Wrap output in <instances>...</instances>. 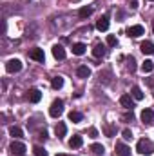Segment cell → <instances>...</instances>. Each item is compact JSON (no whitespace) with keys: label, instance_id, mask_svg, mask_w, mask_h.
<instances>
[{"label":"cell","instance_id":"83f0119b","mask_svg":"<svg viewBox=\"0 0 154 156\" xmlns=\"http://www.w3.org/2000/svg\"><path fill=\"white\" fill-rule=\"evenodd\" d=\"M116 44H118V40H116L114 35H107V45L113 47V45H116Z\"/></svg>","mask_w":154,"mask_h":156},{"label":"cell","instance_id":"8992f818","mask_svg":"<svg viewBox=\"0 0 154 156\" xmlns=\"http://www.w3.org/2000/svg\"><path fill=\"white\" fill-rule=\"evenodd\" d=\"M120 104H121L125 109H131V111H132V107H134V100H132L131 94H121V96H120Z\"/></svg>","mask_w":154,"mask_h":156},{"label":"cell","instance_id":"d6a6232c","mask_svg":"<svg viewBox=\"0 0 154 156\" xmlns=\"http://www.w3.org/2000/svg\"><path fill=\"white\" fill-rule=\"evenodd\" d=\"M129 4H131V7H132V9H136V7H138V0H129Z\"/></svg>","mask_w":154,"mask_h":156},{"label":"cell","instance_id":"ffe728a7","mask_svg":"<svg viewBox=\"0 0 154 156\" xmlns=\"http://www.w3.org/2000/svg\"><path fill=\"white\" fill-rule=\"evenodd\" d=\"M78 15H80V18H89V16L93 15V7H91V5H85V7H82V9L78 11Z\"/></svg>","mask_w":154,"mask_h":156},{"label":"cell","instance_id":"7402d4cb","mask_svg":"<svg viewBox=\"0 0 154 156\" xmlns=\"http://www.w3.org/2000/svg\"><path fill=\"white\" fill-rule=\"evenodd\" d=\"M69 120H71L73 123H80V122L83 120V115L78 113V111H71V113H69Z\"/></svg>","mask_w":154,"mask_h":156},{"label":"cell","instance_id":"5b68a950","mask_svg":"<svg viewBox=\"0 0 154 156\" xmlns=\"http://www.w3.org/2000/svg\"><path fill=\"white\" fill-rule=\"evenodd\" d=\"M143 33H145L143 26H131V27L127 29V37H131V38H138V37H142Z\"/></svg>","mask_w":154,"mask_h":156},{"label":"cell","instance_id":"3957f363","mask_svg":"<svg viewBox=\"0 0 154 156\" xmlns=\"http://www.w3.org/2000/svg\"><path fill=\"white\" fill-rule=\"evenodd\" d=\"M9 151H11L13 154H16V156H24L27 149H26V145H24L22 142H16V140H15V142L9 145Z\"/></svg>","mask_w":154,"mask_h":156},{"label":"cell","instance_id":"f546056e","mask_svg":"<svg viewBox=\"0 0 154 156\" xmlns=\"http://www.w3.org/2000/svg\"><path fill=\"white\" fill-rule=\"evenodd\" d=\"M121 134H123V138H125V140H131V138H132L131 129H123V131H121Z\"/></svg>","mask_w":154,"mask_h":156},{"label":"cell","instance_id":"7a4b0ae2","mask_svg":"<svg viewBox=\"0 0 154 156\" xmlns=\"http://www.w3.org/2000/svg\"><path fill=\"white\" fill-rule=\"evenodd\" d=\"M62 113H64V102L62 100H54L51 104V107H49V115L53 118H58L62 116Z\"/></svg>","mask_w":154,"mask_h":156},{"label":"cell","instance_id":"277c9868","mask_svg":"<svg viewBox=\"0 0 154 156\" xmlns=\"http://www.w3.org/2000/svg\"><path fill=\"white\" fill-rule=\"evenodd\" d=\"M5 71H7V73H18V71H22V62L16 60V58L9 60V62L5 64Z\"/></svg>","mask_w":154,"mask_h":156},{"label":"cell","instance_id":"2e32d148","mask_svg":"<svg viewBox=\"0 0 154 156\" xmlns=\"http://www.w3.org/2000/svg\"><path fill=\"white\" fill-rule=\"evenodd\" d=\"M85 44H82V42H78V44H73V55H76V56H82L83 53H85Z\"/></svg>","mask_w":154,"mask_h":156},{"label":"cell","instance_id":"30bf717a","mask_svg":"<svg viewBox=\"0 0 154 156\" xmlns=\"http://www.w3.org/2000/svg\"><path fill=\"white\" fill-rule=\"evenodd\" d=\"M140 49H142L143 55H154V44L151 40H145V42L140 45Z\"/></svg>","mask_w":154,"mask_h":156},{"label":"cell","instance_id":"6da1fadb","mask_svg":"<svg viewBox=\"0 0 154 156\" xmlns=\"http://www.w3.org/2000/svg\"><path fill=\"white\" fill-rule=\"evenodd\" d=\"M136 151L140 153V154H151L154 151V147H152V144H151V140H140L138 142V145H136Z\"/></svg>","mask_w":154,"mask_h":156},{"label":"cell","instance_id":"4316f807","mask_svg":"<svg viewBox=\"0 0 154 156\" xmlns=\"http://www.w3.org/2000/svg\"><path fill=\"white\" fill-rule=\"evenodd\" d=\"M127 69H129L131 73H132V71H136V60H134L132 56H129V58H127Z\"/></svg>","mask_w":154,"mask_h":156},{"label":"cell","instance_id":"52a82bcc","mask_svg":"<svg viewBox=\"0 0 154 156\" xmlns=\"http://www.w3.org/2000/svg\"><path fill=\"white\" fill-rule=\"evenodd\" d=\"M29 58H33V60H37V62H44V60H45L44 49H38V47L31 49V51H29Z\"/></svg>","mask_w":154,"mask_h":156},{"label":"cell","instance_id":"836d02e7","mask_svg":"<svg viewBox=\"0 0 154 156\" xmlns=\"http://www.w3.org/2000/svg\"><path fill=\"white\" fill-rule=\"evenodd\" d=\"M40 138H42V140H45V138H47V133H45V131H44V133H40Z\"/></svg>","mask_w":154,"mask_h":156},{"label":"cell","instance_id":"4dcf8cb0","mask_svg":"<svg viewBox=\"0 0 154 156\" xmlns=\"http://www.w3.org/2000/svg\"><path fill=\"white\" fill-rule=\"evenodd\" d=\"M89 134H91V138H96V136H98V131H96L94 127H91V129H89Z\"/></svg>","mask_w":154,"mask_h":156},{"label":"cell","instance_id":"d590c367","mask_svg":"<svg viewBox=\"0 0 154 156\" xmlns=\"http://www.w3.org/2000/svg\"><path fill=\"white\" fill-rule=\"evenodd\" d=\"M151 2H154V0H151Z\"/></svg>","mask_w":154,"mask_h":156},{"label":"cell","instance_id":"1f68e13d","mask_svg":"<svg viewBox=\"0 0 154 156\" xmlns=\"http://www.w3.org/2000/svg\"><path fill=\"white\" fill-rule=\"evenodd\" d=\"M123 120H125V122H129V120L132 122V120H134V115H132V111H131V113H127V115L123 116Z\"/></svg>","mask_w":154,"mask_h":156},{"label":"cell","instance_id":"d4e9b609","mask_svg":"<svg viewBox=\"0 0 154 156\" xmlns=\"http://www.w3.org/2000/svg\"><path fill=\"white\" fill-rule=\"evenodd\" d=\"M9 134H11L13 138H22V134H24V133H22V129H20V127H15V125H13V127H9Z\"/></svg>","mask_w":154,"mask_h":156},{"label":"cell","instance_id":"9a60e30c","mask_svg":"<svg viewBox=\"0 0 154 156\" xmlns=\"http://www.w3.org/2000/svg\"><path fill=\"white\" fill-rule=\"evenodd\" d=\"M40 100H42V93H40L38 89H31V91H29V102L38 104Z\"/></svg>","mask_w":154,"mask_h":156},{"label":"cell","instance_id":"d6986e66","mask_svg":"<svg viewBox=\"0 0 154 156\" xmlns=\"http://www.w3.org/2000/svg\"><path fill=\"white\" fill-rule=\"evenodd\" d=\"M91 153L96 154V156H102L105 153V147H103L102 144H93V145H91Z\"/></svg>","mask_w":154,"mask_h":156},{"label":"cell","instance_id":"7c38bea8","mask_svg":"<svg viewBox=\"0 0 154 156\" xmlns=\"http://www.w3.org/2000/svg\"><path fill=\"white\" fill-rule=\"evenodd\" d=\"M96 29L98 31H107L109 29V18L107 16H100V20L96 22Z\"/></svg>","mask_w":154,"mask_h":156},{"label":"cell","instance_id":"9c48e42d","mask_svg":"<svg viewBox=\"0 0 154 156\" xmlns=\"http://www.w3.org/2000/svg\"><path fill=\"white\" fill-rule=\"evenodd\" d=\"M105 53H107V47L103 44H96L94 49H93V56L94 58H102V56H105Z\"/></svg>","mask_w":154,"mask_h":156},{"label":"cell","instance_id":"e575fe53","mask_svg":"<svg viewBox=\"0 0 154 156\" xmlns=\"http://www.w3.org/2000/svg\"><path fill=\"white\" fill-rule=\"evenodd\" d=\"M56 156H65V154H56Z\"/></svg>","mask_w":154,"mask_h":156},{"label":"cell","instance_id":"484cf974","mask_svg":"<svg viewBox=\"0 0 154 156\" xmlns=\"http://www.w3.org/2000/svg\"><path fill=\"white\" fill-rule=\"evenodd\" d=\"M103 133H105V136H109V138H111V136H114L116 129L111 125V123H105V125H103Z\"/></svg>","mask_w":154,"mask_h":156},{"label":"cell","instance_id":"4fadbf2b","mask_svg":"<svg viewBox=\"0 0 154 156\" xmlns=\"http://www.w3.org/2000/svg\"><path fill=\"white\" fill-rule=\"evenodd\" d=\"M53 56H54L56 60H64V58H65V49H64L62 45H54V47H53Z\"/></svg>","mask_w":154,"mask_h":156},{"label":"cell","instance_id":"44dd1931","mask_svg":"<svg viewBox=\"0 0 154 156\" xmlns=\"http://www.w3.org/2000/svg\"><path fill=\"white\" fill-rule=\"evenodd\" d=\"M131 94H132L134 100H143V91H142L138 85H134V87L131 89Z\"/></svg>","mask_w":154,"mask_h":156},{"label":"cell","instance_id":"ba28073f","mask_svg":"<svg viewBox=\"0 0 154 156\" xmlns=\"http://www.w3.org/2000/svg\"><path fill=\"white\" fill-rule=\"evenodd\" d=\"M116 154L118 156H131V147L125 145V144H121V142H118L116 144Z\"/></svg>","mask_w":154,"mask_h":156},{"label":"cell","instance_id":"603a6c76","mask_svg":"<svg viewBox=\"0 0 154 156\" xmlns=\"http://www.w3.org/2000/svg\"><path fill=\"white\" fill-rule=\"evenodd\" d=\"M51 87H53V89H62V87H64V78L54 76L53 80H51Z\"/></svg>","mask_w":154,"mask_h":156},{"label":"cell","instance_id":"5bb4252c","mask_svg":"<svg viewBox=\"0 0 154 156\" xmlns=\"http://www.w3.org/2000/svg\"><path fill=\"white\" fill-rule=\"evenodd\" d=\"M54 133H56V136H58V138L65 136V133H67L65 123H64V122H58V123H56V127H54Z\"/></svg>","mask_w":154,"mask_h":156},{"label":"cell","instance_id":"f1b7e54d","mask_svg":"<svg viewBox=\"0 0 154 156\" xmlns=\"http://www.w3.org/2000/svg\"><path fill=\"white\" fill-rule=\"evenodd\" d=\"M33 153H35V156H47V153H45V151H44L42 147H38V145H37V147L33 149Z\"/></svg>","mask_w":154,"mask_h":156},{"label":"cell","instance_id":"e0dca14e","mask_svg":"<svg viewBox=\"0 0 154 156\" xmlns=\"http://www.w3.org/2000/svg\"><path fill=\"white\" fill-rule=\"evenodd\" d=\"M76 75H78V78H89L91 76V69L87 66H80L76 69Z\"/></svg>","mask_w":154,"mask_h":156},{"label":"cell","instance_id":"ac0fdd59","mask_svg":"<svg viewBox=\"0 0 154 156\" xmlns=\"http://www.w3.org/2000/svg\"><path fill=\"white\" fill-rule=\"evenodd\" d=\"M82 144H83V138H82V136H73V138L69 140V147H71V149L82 147Z\"/></svg>","mask_w":154,"mask_h":156},{"label":"cell","instance_id":"cb8c5ba5","mask_svg":"<svg viewBox=\"0 0 154 156\" xmlns=\"http://www.w3.org/2000/svg\"><path fill=\"white\" fill-rule=\"evenodd\" d=\"M152 69H154V62L152 60H145V62L142 64V71H143V73H151Z\"/></svg>","mask_w":154,"mask_h":156},{"label":"cell","instance_id":"8fae6325","mask_svg":"<svg viewBox=\"0 0 154 156\" xmlns=\"http://www.w3.org/2000/svg\"><path fill=\"white\" fill-rule=\"evenodd\" d=\"M142 120H143V123H152L154 111L152 109H143V111H142Z\"/></svg>","mask_w":154,"mask_h":156}]
</instances>
